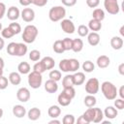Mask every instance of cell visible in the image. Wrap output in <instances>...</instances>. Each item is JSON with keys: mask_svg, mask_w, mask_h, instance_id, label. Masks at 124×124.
I'll return each instance as SVG.
<instances>
[{"mask_svg": "<svg viewBox=\"0 0 124 124\" xmlns=\"http://www.w3.org/2000/svg\"><path fill=\"white\" fill-rule=\"evenodd\" d=\"M99 88H100V83H99L98 78H89L85 83V91L88 94L95 95L96 93H98Z\"/></svg>", "mask_w": 124, "mask_h": 124, "instance_id": "5b68a950", "label": "cell"}, {"mask_svg": "<svg viewBox=\"0 0 124 124\" xmlns=\"http://www.w3.org/2000/svg\"><path fill=\"white\" fill-rule=\"evenodd\" d=\"M8 84H9V79L3 75L0 76V90L6 89L8 87Z\"/></svg>", "mask_w": 124, "mask_h": 124, "instance_id": "bcb514c9", "label": "cell"}, {"mask_svg": "<svg viewBox=\"0 0 124 124\" xmlns=\"http://www.w3.org/2000/svg\"><path fill=\"white\" fill-rule=\"evenodd\" d=\"M27 46L24 44V43H17L16 45V56H24L26 53H27Z\"/></svg>", "mask_w": 124, "mask_h": 124, "instance_id": "d4e9b609", "label": "cell"}, {"mask_svg": "<svg viewBox=\"0 0 124 124\" xmlns=\"http://www.w3.org/2000/svg\"><path fill=\"white\" fill-rule=\"evenodd\" d=\"M4 65H5V62H4L3 58L0 57V67H1V68H4Z\"/></svg>", "mask_w": 124, "mask_h": 124, "instance_id": "94428289", "label": "cell"}, {"mask_svg": "<svg viewBox=\"0 0 124 124\" xmlns=\"http://www.w3.org/2000/svg\"><path fill=\"white\" fill-rule=\"evenodd\" d=\"M40 57H41V52L39 50H37V49H33V50H31L29 52V59L31 61H33V62L39 61Z\"/></svg>", "mask_w": 124, "mask_h": 124, "instance_id": "74e56055", "label": "cell"}, {"mask_svg": "<svg viewBox=\"0 0 124 124\" xmlns=\"http://www.w3.org/2000/svg\"><path fill=\"white\" fill-rule=\"evenodd\" d=\"M19 4H20L21 6L27 7V6H29L30 4H32V2H31V0H19Z\"/></svg>", "mask_w": 124, "mask_h": 124, "instance_id": "db71d44e", "label": "cell"}, {"mask_svg": "<svg viewBox=\"0 0 124 124\" xmlns=\"http://www.w3.org/2000/svg\"><path fill=\"white\" fill-rule=\"evenodd\" d=\"M61 113V108L58 107V106H55V105H52L48 108V110H47V114L49 117L51 118H57Z\"/></svg>", "mask_w": 124, "mask_h": 124, "instance_id": "44dd1931", "label": "cell"}, {"mask_svg": "<svg viewBox=\"0 0 124 124\" xmlns=\"http://www.w3.org/2000/svg\"><path fill=\"white\" fill-rule=\"evenodd\" d=\"M119 32H120L121 36L123 37V36H124V25H122V26L120 27V30H119Z\"/></svg>", "mask_w": 124, "mask_h": 124, "instance_id": "91938a15", "label": "cell"}, {"mask_svg": "<svg viewBox=\"0 0 124 124\" xmlns=\"http://www.w3.org/2000/svg\"><path fill=\"white\" fill-rule=\"evenodd\" d=\"M94 69H95V65H94V63L92 61L86 60V61L83 62V64H82V70L85 73H91V72L94 71Z\"/></svg>", "mask_w": 124, "mask_h": 124, "instance_id": "1f68e13d", "label": "cell"}, {"mask_svg": "<svg viewBox=\"0 0 124 124\" xmlns=\"http://www.w3.org/2000/svg\"><path fill=\"white\" fill-rule=\"evenodd\" d=\"M3 113H4V111H3V109H2L1 108H0V118H1L2 116H3Z\"/></svg>", "mask_w": 124, "mask_h": 124, "instance_id": "6125c7cd", "label": "cell"}, {"mask_svg": "<svg viewBox=\"0 0 124 124\" xmlns=\"http://www.w3.org/2000/svg\"><path fill=\"white\" fill-rule=\"evenodd\" d=\"M66 16V10L62 6H54L48 12V17L51 21L56 22L62 20Z\"/></svg>", "mask_w": 124, "mask_h": 124, "instance_id": "3957f363", "label": "cell"}, {"mask_svg": "<svg viewBox=\"0 0 124 124\" xmlns=\"http://www.w3.org/2000/svg\"><path fill=\"white\" fill-rule=\"evenodd\" d=\"M63 91L62 93H64L66 96H68L69 98H71L72 100L75 98L76 96V90L74 88V86H68V87H63Z\"/></svg>", "mask_w": 124, "mask_h": 124, "instance_id": "e575fe53", "label": "cell"}, {"mask_svg": "<svg viewBox=\"0 0 124 124\" xmlns=\"http://www.w3.org/2000/svg\"><path fill=\"white\" fill-rule=\"evenodd\" d=\"M20 16L25 22H31L35 18V12L31 8H24L20 12Z\"/></svg>", "mask_w": 124, "mask_h": 124, "instance_id": "9c48e42d", "label": "cell"}, {"mask_svg": "<svg viewBox=\"0 0 124 124\" xmlns=\"http://www.w3.org/2000/svg\"><path fill=\"white\" fill-rule=\"evenodd\" d=\"M83 117L88 121V123H91L93 122L94 120V116H95V109H94V107L92 108H88L84 112H83Z\"/></svg>", "mask_w": 124, "mask_h": 124, "instance_id": "4316f807", "label": "cell"}, {"mask_svg": "<svg viewBox=\"0 0 124 124\" xmlns=\"http://www.w3.org/2000/svg\"><path fill=\"white\" fill-rule=\"evenodd\" d=\"M28 84L31 88L33 89H37V88H40V86L42 85V82H43V77H42V74L40 73H37L35 71H32L28 74Z\"/></svg>", "mask_w": 124, "mask_h": 124, "instance_id": "277c9868", "label": "cell"}, {"mask_svg": "<svg viewBox=\"0 0 124 124\" xmlns=\"http://www.w3.org/2000/svg\"><path fill=\"white\" fill-rule=\"evenodd\" d=\"M103 112H104V116L107 117L108 119H114L118 115V109L112 106L107 107Z\"/></svg>", "mask_w": 124, "mask_h": 124, "instance_id": "7c38bea8", "label": "cell"}, {"mask_svg": "<svg viewBox=\"0 0 124 124\" xmlns=\"http://www.w3.org/2000/svg\"><path fill=\"white\" fill-rule=\"evenodd\" d=\"M74 84L75 85H81L85 81V75L82 72H75L73 75Z\"/></svg>", "mask_w": 124, "mask_h": 124, "instance_id": "d6986e66", "label": "cell"}, {"mask_svg": "<svg viewBox=\"0 0 124 124\" xmlns=\"http://www.w3.org/2000/svg\"><path fill=\"white\" fill-rule=\"evenodd\" d=\"M101 91H102L104 97L108 101L114 100L117 96L116 86L110 81H104L101 84Z\"/></svg>", "mask_w": 124, "mask_h": 124, "instance_id": "6da1fadb", "label": "cell"}, {"mask_svg": "<svg viewBox=\"0 0 124 124\" xmlns=\"http://www.w3.org/2000/svg\"><path fill=\"white\" fill-rule=\"evenodd\" d=\"M83 48V42L81 39H74L73 40V46H72V50L74 52H79Z\"/></svg>", "mask_w": 124, "mask_h": 124, "instance_id": "484cf974", "label": "cell"}, {"mask_svg": "<svg viewBox=\"0 0 124 124\" xmlns=\"http://www.w3.org/2000/svg\"><path fill=\"white\" fill-rule=\"evenodd\" d=\"M41 61L43 62V64H44L46 70H51V69H53L54 66H55V61H54V59H53L52 57H50V56H46V57H44Z\"/></svg>", "mask_w": 124, "mask_h": 124, "instance_id": "603a6c76", "label": "cell"}, {"mask_svg": "<svg viewBox=\"0 0 124 124\" xmlns=\"http://www.w3.org/2000/svg\"><path fill=\"white\" fill-rule=\"evenodd\" d=\"M62 43H63V46H64L65 51H66V50H72L73 39H70V38H65V39H63V40H62Z\"/></svg>", "mask_w": 124, "mask_h": 124, "instance_id": "ee69618b", "label": "cell"}, {"mask_svg": "<svg viewBox=\"0 0 124 124\" xmlns=\"http://www.w3.org/2000/svg\"><path fill=\"white\" fill-rule=\"evenodd\" d=\"M87 27H88V29L91 30L92 32H98V31H100L101 28H102V23H101L100 20H97V19H95V18H92V19L89 20Z\"/></svg>", "mask_w": 124, "mask_h": 124, "instance_id": "ac0fdd59", "label": "cell"}, {"mask_svg": "<svg viewBox=\"0 0 124 124\" xmlns=\"http://www.w3.org/2000/svg\"><path fill=\"white\" fill-rule=\"evenodd\" d=\"M104 7L106 11L110 15H117L120 11L117 0H104Z\"/></svg>", "mask_w": 124, "mask_h": 124, "instance_id": "8992f818", "label": "cell"}, {"mask_svg": "<svg viewBox=\"0 0 124 124\" xmlns=\"http://www.w3.org/2000/svg\"><path fill=\"white\" fill-rule=\"evenodd\" d=\"M13 114L17 118H22L26 114V108L21 105H16L13 108Z\"/></svg>", "mask_w": 124, "mask_h": 124, "instance_id": "9a60e30c", "label": "cell"}, {"mask_svg": "<svg viewBox=\"0 0 124 124\" xmlns=\"http://www.w3.org/2000/svg\"><path fill=\"white\" fill-rule=\"evenodd\" d=\"M20 16V12L18 10L17 7H15V6H12L8 9V12H7V17L10 19V20H16L18 17Z\"/></svg>", "mask_w": 124, "mask_h": 124, "instance_id": "8fae6325", "label": "cell"}, {"mask_svg": "<svg viewBox=\"0 0 124 124\" xmlns=\"http://www.w3.org/2000/svg\"><path fill=\"white\" fill-rule=\"evenodd\" d=\"M30 91L28 88L26 87H20L17 91H16V98L19 102L21 103H25L28 102L30 99Z\"/></svg>", "mask_w": 124, "mask_h": 124, "instance_id": "ba28073f", "label": "cell"}, {"mask_svg": "<svg viewBox=\"0 0 124 124\" xmlns=\"http://www.w3.org/2000/svg\"><path fill=\"white\" fill-rule=\"evenodd\" d=\"M31 2L37 7H44L45 5H46L47 0H31Z\"/></svg>", "mask_w": 124, "mask_h": 124, "instance_id": "681fc988", "label": "cell"}, {"mask_svg": "<svg viewBox=\"0 0 124 124\" xmlns=\"http://www.w3.org/2000/svg\"><path fill=\"white\" fill-rule=\"evenodd\" d=\"M38 33H39V31H38V29L35 25L29 24V25L25 26L24 29H23L22 36H21L23 42L25 44H32L36 40V38L38 36Z\"/></svg>", "mask_w": 124, "mask_h": 124, "instance_id": "7a4b0ae2", "label": "cell"}, {"mask_svg": "<svg viewBox=\"0 0 124 124\" xmlns=\"http://www.w3.org/2000/svg\"><path fill=\"white\" fill-rule=\"evenodd\" d=\"M48 77H49L50 79H53V80H55V81H58V80L61 79L62 75H61V72L58 71V70H51V71L49 72Z\"/></svg>", "mask_w": 124, "mask_h": 124, "instance_id": "d590c367", "label": "cell"}, {"mask_svg": "<svg viewBox=\"0 0 124 124\" xmlns=\"http://www.w3.org/2000/svg\"><path fill=\"white\" fill-rule=\"evenodd\" d=\"M17 71H18V73L21 74V75H26V74H29V73H30L31 67H30V65H29L27 62L23 61V62H20V63L18 64V66H17Z\"/></svg>", "mask_w": 124, "mask_h": 124, "instance_id": "cb8c5ba5", "label": "cell"}, {"mask_svg": "<svg viewBox=\"0 0 124 124\" xmlns=\"http://www.w3.org/2000/svg\"><path fill=\"white\" fill-rule=\"evenodd\" d=\"M77 1L78 0H61L62 4L66 7H73L77 4Z\"/></svg>", "mask_w": 124, "mask_h": 124, "instance_id": "f907efd6", "label": "cell"}, {"mask_svg": "<svg viewBox=\"0 0 124 124\" xmlns=\"http://www.w3.org/2000/svg\"><path fill=\"white\" fill-rule=\"evenodd\" d=\"M86 4L89 8H96L100 4V0H86Z\"/></svg>", "mask_w": 124, "mask_h": 124, "instance_id": "c3c4849f", "label": "cell"}, {"mask_svg": "<svg viewBox=\"0 0 124 124\" xmlns=\"http://www.w3.org/2000/svg\"><path fill=\"white\" fill-rule=\"evenodd\" d=\"M57 102H58V104H59L60 106H62V107H67V106H69V105L71 104L72 99L69 98L68 96H66L64 93L61 92V93L58 95V97H57Z\"/></svg>", "mask_w": 124, "mask_h": 124, "instance_id": "7402d4cb", "label": "cell"}, {"mask_svg": "<svg viewBox=\"0 0 124 124\" xmlns=\"http://www.w3.org/2000/svg\"><path fill=\"white\" fill-rule=\"evenodd\" d=\"M1 35H2V38H4V39H10V38H12V37L15 36V34L12 32V30L9 28V26L2 29Z\"/></svg>", "mask_w": 124, "mask_h": 124, "instance_id": "60d3db41", "label": "cell"}, {"mask_svg": "<svg viewBox=\"0 0 124 124\" xmlns=\"http://www.w3.org/2000/svg\"><path fill=\"white\" fill-rule=\"evenodd\" d=\"M62 85L63 87H68V86H74V78L73 75H66L62 78Z\"/></svg>", "mask_w": 124, "mask_h": 124, "instance_id": "d6a6232c", "label": "cell"}, {"mask_svg": "<svg viewBox=\"0 0 124 124\" xmlns=\"http://www.w3.org/2000/svg\"><path fill=\"white\" fill-rule=\"evenodd\" d=\"M16 45H17V43H15V42H12V43H10L8 45V46H7V52H8V54H10V55H16Z\"/></svg>", "mask_w": 124, "mask_h": 124, "instance_id": "7bdbcfd3", "label": "cell"}, {"mask_svg": "<svg viewBox=\"0 0 124 124\" xmlns=\"http://www.w3.org/2000/svg\"><path fill=\"white\" fill-rule=\"evenodd\" d=\"M4 46H5V41H4V39L2 37H0V50L3 49Z\"/></svg>", "mask_w": 124, "mask_h": 124, "instance_id": "680465c9", "label": "cell"}, {"mask_svg": "<svg viewBox=\"0 0 124 124\" xmlns=\"http://www.w3.org/2000/svg\"><path fill=\"white\" fill-rule=\"evenodd\" d=\"M9 82H11L13 85H18L21 82L20 74L17 72H12L9 75Z\"/></svg>", "mask_w": 124, "mask_h": 124, "instance_id": "ffe728a7", "label": "cell"}, {"mask_svg": "<svg viewBox=\"0 0 124 124\" xmlns=\"http://www.w3.org/2000/svg\"><path fill=\"white\" fill-rule=\"evenodd\" d=\"M96 63H97V66H98L99 68L105 69V68L108 67V65H109V63H110V60H109L108 56H107V55H100V56L97 58Z\"/></svg>", "mask_w": 124, "mask_h": 124, "instance_id": "2e32d148", "label": "cell"}, {"mask_svg": "<svg viewBox=\"0 0 124 124\" xmlns=\"http://www.w3.org/2000/svg\"><path fill=\"white\" fill-rule=\"evenodd\" d=\"M114 108L117 109H123L124 108V100L123 99H114Z\"/></svg>", "mask_w": 124, "mask_h": 124, "instance_id": "7dc6e473", "label": "cell"}, {"mask_svg": "<svg viewBox=\"0 0 124 124\" xmlns=\"http://www.w3.org/2000/svg\"><path fill=\"white\" fill-rule=\"evenodd\" d=\"M2 75H3V68L0 67V76H2Z\"/></svg>", "mask_w": 124, "mask_h": 124, "instance_id": "be15d7a7", "label": "cell"}, {"mask_svg": "<svg viewBox=\"0 0 124 124\" xmlns=\"http://www.w3.org/2000/svg\"><path fill=\"white\" fill-rule=\"evenodd\" d=\"M45 90L47 92V93H55L57 90H58V84H57V81L53 80V79H47L45 83Z\"/></svg>", "mask_w": 124, "mask_h": 124, "instance_id": "30bf717a", "label": "cell"}, {"mask_svg": "<svg viewBox=\"0 0 124 124\" xmlns=\"http://www.w3.org/2000/svg\"><path fill=\"white\" fill-rule=\"evenodd\" d=\"M117 94H119L121 99H124V86L123 85L119 88V91H117Z\"/></svg>", "mask_w": 124, "mask_h": 124, "instance_id": "9f6ffc18", "label": "cell"}, {"mask_svg": "<svg viewBox=\"0 0 124 124\" xmlns=\"http://www.w3.org/2000/svg\"><path fill=\"white\" fill-rule=\"evenodd\" d=\"M97 103V99L95 98L94 95H91V94H88L87 96H85L84 98V105L87 107V108H92L96 105Z\"/></svg>", "mask_w": 124, "mask_h": 124, "instance_id": "83f0119b", "label": "cell"}, {"mask_svg": "<svg viewBox=\"0 0 124 124\" xmlns=\"http://www.w3.org/2000/svg\"><path fill=\"white\" fill-rule=\"evenodd\" d=\"M27 116H28V118H29L30 120L36 121V120H38V119L41 117V109L38 108H36V107H35V108H30V109L28 110Z\"/></svg>", "mask_w": 124, "mask_h": 124, "instance_id": "e0dca14e", "label": "cell"}, {"mask_svg": "<svg viewBox=\"0 0 124 124\" xmlns=\"http://www.w3.org/2000/svg\"><path fill=\"white\" fill-rule=\"evenodd\" d=\"M2 29H3V28H2V24H1V23H0V32H1V31H2Z\"/></svg>", "mask_w": 124, "mask_h": 124, "instance_id": "e7e4bbea", "label": "cell"}, {"mask_svg": "<svg viewBox=\"0 0 124 124\" xmlns=\"http://www.w3.org/2000/svg\"><path fill=\"white\" fill-rule=\"evenodd\" d=\"M94 109H95V116H94L93 122L94 123H100V122H102V120L105 117L103 110L101 108H94Z\"/></svg>", "mask_w": 124, "mask_h": 124, "instance_id": "836d02e7", "label": "cell"}, {"mask_svg": "<svg viewBox=\"0 0 124 124\" xmlns=\"http://www.w3.org/2000/svg\"><path fill=\"white\" fill-rule=\"evenodd\" d=\"M88 33H89V29H88L87 26L81 24V25H79V26L78 27V34L80 37H85V36L88 35Z\"/></svg>", "mask_w": 124, "mask_h": 124, "instance_id": "b9f144b4", "label": "cell"}, {"mask_svg": "<svg viewBox=\"0 0 124 124\" xmlns=\"http://www.w3.org/2000/svg\"><path fill=\"white\" fill-rule=\"evenodd\" d=\"M92 16H93V18L102 21V20L105 18V12H104V10L97 8V9H95V10L93 11V13H92Z\"/></svg>", "mask_w": 124, "mask_h": 124, "instance_id": "4dcf8cb0", "label": "cell"}, {"mask_svg": "<svg viewBox=\"0 0 124 124\" xmlns=\"http://www.w3.org/2000/svg\"><path fill=\"white\" fill-rule=\"evenodd\" d=\"M61 122L59 121V120H57L56 118H52V120H50L49 122H48V124H60Z\"/></svg>", "mask_w": 124, "mask_h": 124, "instance_id": "6f0895ef", "label": "cell"}, {"mask_svg": "<svg viewBox=\"0 0 124 124\" xmlns=\"http://www.w3.org/2000/svg\"><path fill=\"white\" fill-rule=\"evenodd\" d=\"M77 123H78V124H88V121L83 117V115H80V116L78 118Z\"/></svg>", "mask_w": 124, "mask_h": 124, "instance_id": "f5cc1de1", "label": "cell"}, {"mask_svg": "<svg viewBox=\"0 0 124 124\" xmlns=\"http://www.w3.org/2000/svg\"><path fill=\"white\" fill-rule=\"evenodd\" d=\"M9 28L12 30V32L15 34V35H17V34H19L20 33V31H21V26H20V24L19 23H17V22H12V23H10V25H9Z\"/></svg>", "mask_w": 124, "mask_h": 124, "instance_id": "8d00e7d4", "label": "cell"}, {"mask_svg": "<svg viewBox=\"0 0 124 124\" xmlns=\"http://www.w3.org/2000/svg\"><path fill=\"white\" fill-rule=\"evenodd\" d=\"M75 122H76V119L73 114H66L62 119L63 124H74Z\"/></svg>", "mask_w": 124, "mask_h": 124, "instance_id": "f6af8a7d", "label": "cell"}, {"mask_svg": "<svg viewBox=\"0 0 124 124\" xmlns=\"http://www.w3.org/2000/svg\"><path fill=\"white\" fill-rule=\"evenodd\" d=\"M59 69L64 73L70 72V70H69V59H62L59 62Z\"/></svg>", "mask_w": 124, "mask_h": 124, "instance_id": "f35d334b", "label": "cell"}, {"mask_svg": "<svg viewBox=\"0 0 124 124\" xmlns=\"http://www.w3.org/2000/svg\"><path fill=\"white\" fill-rule=\"evenodd\" d=\"M52 48L54 50V52L56 53H63L65 51V48H64V46H63V43H62V40H57L53 43V46H52Z\"/></svg>", "mask_w": 124, "mask_h": 124, "instance_id": "f1b7e54d", "label": "cell"}, {"mask_svg": "<svg viewBox=\"0 0 124 124\" xmlns=\"http://www.w3.org/2000/svg\"><path fill=\"white\" fill-rule=\"evenodd\" d=\"M87 41H88V44L90 46H95L99 45V43H100V35L98 34V32L88 33V35H87Z\"/></svg>", "mask_w": 124, "mask_h": 124, "instance_id": "5bb4252c", "label": "cell"}, {"mask_svg": "<svg viewBox=\"0 0 124 124\" xmlns=\"http://www.w3.org/2000/svg\"><path fill=\"white\" fill-rule=\"evenodd\" d=\"M60 25H61L62 30H63L65 33H67V34H73V33L76 31L75 24H74V22H73L72 20H70V19L63 18V19L61 20Z\"/></svg>", "mask_w": 124, "mask_h": 124, "instance_id": "52a82bcc", "label": "cell"}, {"mask_svg": "<svg viewBox=\"0 0 124 124\" xmlns=\"http://www.w3.org/2000/svg\"><path fill=\"white\" fill-rule=\"evenodd\" d=\"M6 14V5L2 2H0V19L3 18V16Z\"/></svg>", "mask_w": 124, "mask_h": 124, "instance_id": "816d5d0a", "label": "cell"}, {"mask_svg": "<svg viewBox=\"0 0 124 124\" xmlns=\"http://www.w3.org/2000/svg\"><path fill=\"white\" fill-rule=\"evenodd\" d=\"M118 73H119L121 76H124V63H121V64L118 66Z\"/></svg>", "mask_w": 124, "mask_h": 124, "instance_id": "11a10c76", "label": "cell"}, {"mask_svg": "<svg viewBox=\"0 0 124 124\" xmlns=\"http://www.w3.org/2000/svg\"><path fill=\"white\" fill-rule=\"evenodd\" d=\"M123 44H124V42H123L122 37L114 36V37H112V38L110 39V46H111L113 49H115V50L121 49L122 46H123Z\"/></svg>", "mask_w": 124, "mask_h": 124, "instance_id": "4fadbf2b", "label": "cell"}, {"mask_svg": "<svg viewBox=\"0 0 124 124\" xmlns=\"http://www.w3.org/2000/svg\"><path fill=\"white\" fill-rule=\"evenodd\" d=\"M80 65L78 59L76 58H71L69 59V70L70 72H78V70L79 69Z\"/></svg>", "mask_w": 124, "mask_h": 124, "instance_id": "f546056e", "label": "cell"}, {"mask_svg": "<svg viewBox=\"0 0 124 124\" xmlns=\"http://www.w3.org/2000/svg\"><path fill=\"white\" fill-rule=\"evenodd\" d=\"M33 71H35V72H37V73H40V74H43V73L46 72V68H45L43 62H42V61H39V62H36V63L34 64V66H33Z\"/></svg>", "mask_w": 124, "mask_h": 124, "instance_id": "ab89813d", "label": "cell"}]
</instances>
